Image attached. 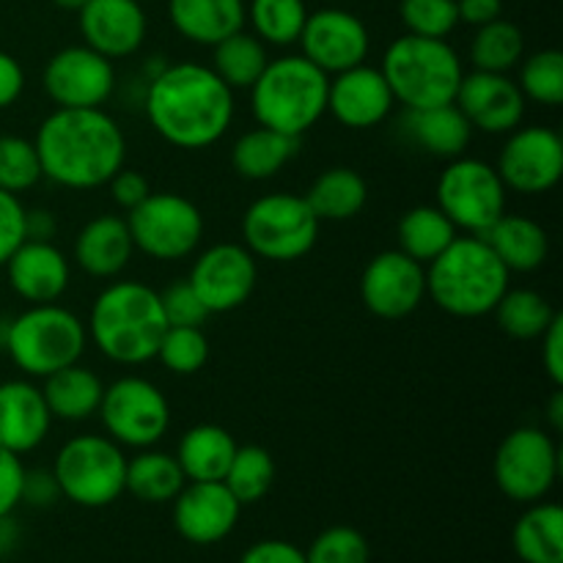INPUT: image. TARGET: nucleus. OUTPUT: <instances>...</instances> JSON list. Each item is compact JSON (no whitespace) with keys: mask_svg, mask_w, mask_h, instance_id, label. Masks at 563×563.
I'll return each instance as SVG.
<instances>
[{"mask_svg":"<svg viewBox=\"0 0 563 563\" xmlns=\"http://www.w3.org/2000/svg\"><path fill=\"white\" fill-rule=\"evenodd\" d=\"M143 113L165 143L198 152L223 141L236 104L212 66L176 60L143 82Z\"/></svg>","mask_w":563,"mask_h":563,"instance_id":"1","label":"nucleus"},{"mask_svg":"<svg viewBox=\"0 0 563 563\" xmlns=\"http://www.w3.org/2000/svg\"><path fill=\"white\" fill-rule=\"evenodd\" d=\"M42 176L66 190H97L124 168L126 137L119 121L102 108H55L38 124Z\"/></svg>","mask_w":563,"mask_h":563,"instance_id":"2","label":"nucleus"},{"mask_svg":"<svg viewBox=\"0 0 563 563\" xmlns=\"http://www.w3.org/2000/svg\"><path fill=\"white\" fill-rule=\"evenodd\" d=\"M88 341L119 366L154 361L168 322L159 291L141 280H115L104 286L88 311Z\"/></svg>","mask_w":563,"mask_h":563,"instance_id":"3","label":"nucleus"},{"mask_svg":"<svg viewBox=\"0 0 563 563\" xmlns=\"http://www.w3.org/2000/svg\"><path fill=\"white\" fill-rule=\"evenodd\" d=\"M511 273L484 236H456L427 264V295L440 311L460 319L487 317L509 289Z\"/></svg>","mask_w":563,"mask_h":563,"instance_id":"4","label":"nucleus"},{"mask_svg":"<svg viewBox=\"0 0 563 563\" xmlns=\"http://www.w3.org/2000/svg\"><path fill=\"white\" fill-rule=\"evenodd\" d=\"M328 82L330 75L306 55H280L251 86L253 119L284 135H306L328 113Z\"/></svg>","mask_w":563,"mask_h":563,"instance_id":"5","label":"nucleus"},{"mask_svg":"<svg viewBox=\"0 0 563 563\" xmlns=\"http://www.w3.org/2000/svg\"><path fill=\"white\" fill-rule=\"evenodd\" d=\"M379 71L388 80L396 104H405V110L451 104L465 77L460 53L451 47L449 38L412 33H405L385 49Z\"/></svg>","mask_w":563,"mask_h":563,"instance_id":"6","label":"nucleus"},{"mask_svg":"<svg viewBox=\"0 0 563 563\" xmlns=\"http://www.w3.org/2000/svg\"><path fill=\"white\" fill-rule=\"evenodd\" d=\"M86 346V322L58 302H44L9 319L3 350L25 377L44 379L71 363H80Z\"/></svg>","mask_w":563,"mask_h":563,"instance_id":"7","label":"nucleus"},{"mask_svg":"<svg viewBox=\"0 0 563 563\" xmlns=\"http://www.w3.org/2000/svg\"><path fill=\"white\" fill-rule=\"evenodd\" d=\"M53 473L60 498L82 509H104L124 495L126 456L108 434H77L58 449Z\"/></svg>","mask_w":563,"mask_h":563,"instance_id":"8","label":"nucleus"},{"mask_svg":"<svg viewBox=\"0 0 563 563\" xmlns=\"http://www.w3.org/2000/svg\"><path fill=\"white\" fill-rule=\"evenodd\" d=\"M319 218L297 192H269L256 198L242 214V240L256 258L297 262L319 240Z\"/></svg>","mask_w":563,"mask_h":563,"instance_id":"9","label":"nucleus"},{"mask_svg":"<svg viewBox=\"0 0 563 563\" xmlns=\"http://www.w3.org/2000/svg\"><path fill=\"white\" fill-rule=\"evenodd\" d=\"M124 220L135 251L154 262H181L203 240L201 209L179 192H148Z\"/></svg>","mask_w":563,"mask_h":563,"instance_id":"10","label":"nucleus"},{"mask_svg":"<svg viewBox=\"0 0 563 563\" xmlns=\"http://www.w3.org/2000/svg\"><path fill=\"white\" fill-rule=\"evenodd\" d=\"M509 190L500 181L495 165L476 157H454L438 179L434 207L454 223L462 234L482 236L500 214H506Z\"/></svg>","mask_w":563,"mask_h":563,"instance_id":"11","label":"nucleus"},{"mask_svg":"<svg viewBox=\"0 0 563 563\" xmlns=\"http://www.w3.org/2000/svg\"><path fill=\"white\" fill-rule=\"evenodd\" d=\"M97 416L121 449H154L168 434L170 405L163 390L146 377H119L104 385Z\"/></svg>","mask_w":563,"mask_h":563,"instance_id":"12","label":"nucleus"},{"mask_svg":"<svg viewBox=\"0 0 563 563\" xmlns=\"http://www.w3.org/2000/svg\"><path fill=\"white\" fill-rule=\"evenodd\" d=\"M561 473V454L553 432L520 427L500 440L493 476L500 493L515 504H537L550 495Z\"/></svg>","mask_w":563,"mask_h":563,"instance_id":"13","label":"nucleus"},{"mask_svg":"<svg viewBox=\"0 0 563 563\" xmlns=\"http://www.w3.org/2000/svg\"><path fill=\"white\" fill-rule=\"evenodd\" d=\"M500 181L520 196L550 192L563 176V141L550 126H517L498 154Z\"/></svg>","mask_w":563,"mask_h":563,"instance_id":"14","label":"nucleus"},{"mask_svg":"<svg viewBox=\"0 0 563 563\" xmlns=\"http://www.w3.org/2000/svg\"><path fill=\"white\" fill-rule=\"evenodd\" d=\"M42 86L55 108H102L115 91V66L88 44H71L44 64Z\"/></svg>","mask_w":563,"mask_h":563,"instance_id":"15","label":"nucleus"},{"mask_svg":"<svg viewBox=\"0 0 563 563\" xmlns=\"http://www.w3.org/2000/svg\"><path fill=\"white\" fill-rule=\"evenodd\" d=\"M187 280L209 313L236 311L256 291V256L236 242H218L192 262Z\"/></svg>","mask_w":563,"mask_h":563,"instance_id":"16","label":"nucleus"},{"mask_svg":"<svg viewBox=\"0 0 563 563\" xmlns=\"http://www.w3.org/2000/svg\"><path fill=\"white\" fill-rule=\"evenodd\" d=\"M427 297V267L407 253L383 251L361 275V300L374 317L405 319L421 308Z\"/></svg>","mask_w":563,"mask_h":563,"instance_id":"17","label":"nucleus"},{"mask_svg":"<svg viewBox=\"0 0 563 563\" xmlns=\"http://www.w3.org/2000/svg\"><path fill=\"white\" fill-rule=\"evenodd\" d=\"M297 42L302 49L300 55H306L324 75H339L352 66L366 64L368 47H372L368 27L363 25L361 16L335 9V5L308 11V20Z\"/></svg>","mask_w":563,"mask_h":563,"instance_id":"18","label":"nucleus"},{"mask_svg":"<svg viewBox=\"0 0 563 563\" xmlns=\"http://www.w3.org/2000/svg\"><path fill=\"white\" fill-rule=\"evenodd\" d=\"M467 124L487 135H509L522 124L528 99L522 97L517 80L500 71H465L454 99Z\"/></svg>","mask_w":563,"mask_h":563,"instance_id":"19","label":"nucleus"},{"mask_svg":"<svg viewBox=\"0 0 563 563\" xmlns=\"http://www.w3.org/2000/svg\"><path fill=\"white\" fill-rule=\"evenodd\" d=\"M170 504L176 533L198 548L223 542L242 515V504L223 482H187Z\"/></svg>","mask_w":563,"mask_h":563,"instance_id":"20","label":"nucleus"},{"mask_svg":"<svg viewBox=\"0 0 563 563\" xmlns=\"http://www.w3.org/2000/svg\"><path fill=\"white\" fill-rule=\"evenodd\" d=\"M396 99L379 66L357 64L328 82V113L346 130H372L394 110Z\"/></svg>","mask_w":563,"mask_h":563,"instance_id":"21","label":"nucleus"},{"mask_svg":"<svg viewBox=\"0 0 563 563\" xmlns=\"http://www.w3.org/2000/svg\"><path fill=\"white\" fill-rule=\"evenodd\" d=\"M82 44L104 58H130L146 42L148 20L137 0H88L77 11Z\"/></svg>","mask_w":563,"mask_h":563,"instance_id":"22","label":"nucleus"},{"mask_svg":"<svg viewBox=\"0 0 563 563\" xmlns=\"http://www.w3.org/2000/svg\"><path fill=\"white\" fill-rule=\"evenodd\" d=\"M3 267L11 291L31 306L58 302L71 284L69 258L53 242L25 240Z\"/></svg>","mask_w":563,"mask_h":563,"instance_id":"23","label":"nucleus"},{"mask_svg":"<svg viewBox=\"0 0 563 563\" xmlns=\"http://www.w3.org/2000/svg\"><path fill=\"white\" fill-rule=\"evenodd\" d=\"M53 416L42 388L31 379L0 383V449L22 456L47 440Z\"/></svg>","mask_w":563,"mask_h":563,"instance_id":"24","label":"nucleus"},{"mask_svg":"<svg viewBox=\"0 0 563 563\" xmlns=\"http://www.w3.org/2000/svg\"><path fill=\"white\" fill-rule=\"evenodd\" d=\"M132 253H135V245H132L130 229L119 214L91 218L77 231L75 245H71V258L77 267L91 278L102 280L124 273L126 264L132 262Z\"/></svg>","mask_w":563,"mask_h":563,"instance_id":"25","label":"nucleus"},{"mask_svg":"<svg viewBox=\"0 0 563 563\" xmlns=\"http://www.w3.org/2000/svg\"><path fill=\"white\" fill-rule=\"evenodd\" d=\"M401 130L421 152L440 159L462 157L476 132L454 102L427 110H407Z\"/></svg>","mask_w":563,"mask_h":563,"instance_id":"26","label":"nucleus"},{"mask_svg":"<svg viewBox=\"0 0 563 563\" xmlns=\"http://www.w3.org/2000/svg\"><path fill=\"white\" fill-rule=\"evenodd\" d=\"M168 16L181 38L214 47L245 27V0H168Z\"/></svg>","mask_w":563,"mask_h":563,"instance_id":"27","label":"nucleus"},{"mask_svg":"<svg viewBox=\"0 0 563 563\" xmlns=\"http://www.w3.org/2000/svg\"><path fill=\"white\" fill-rule=\"evenodd\" d=\"M482 236L509 273H533L548 262V231L526 214H500Z\"/></svg>","mask_w":563,"mask_h":563,"instance_id":"28","label":"nucleus"},{"mask_svg":"<svg viewBox=\"0 0 563 563\" xmlns=\"http://www.w3.org/2000/svg\"><path fill=\"white\" fill-rule=\"evenodd\" d=\"M236 443L229 429L218 423H198L187 429L176 445V462L187 482H223Z\"/></svg>","mask_w":563,"mask_h":563,"instance_id":"29","label":"nucleus"},{"mask_svg":"<svg viewBox=\"0 0 563 563\" xmlns=\"http://www.w3.org/2000/svg\"><path fill=\"white\" fill-rule=\"evenodd\" d=\"M42 394L49 407V416L58 418V421L80 423L97 416L104 385L93 368L71 363V366L44 377Z\"/></svg>","mask_w":563,"mask_h":563,"instance_id":"30","label":"nucleus"},{"mask_svg":"<svg viewBox=\"0 0 563 563\" xmlns=\"http://www.w3.org/2000/svg\"><path fill=\"white\" fill-rule=\"evenodd\" d=\"M511 548L522 563H563V509L559 504H528L511 531Z\"/></svg>","mask_w":563,"mask_h":563,"instance_id":"31","label":"nucleus"},{"mask_svg":"<svg viewBox=\"0 0 563 563\" xmlns=\"http://www.w3.org/2000/svg\"><path fill=\"white\" fill-rule=\"evenodd\" d=\"M297 152H300V137L256 126L236 137L234 148H231V165L242 179L264 181L273 179Z\"/></svg>","mask_w":563,"mask_h":563,"instance_id":"32","label":"nucleus"},{"mask_svg":"<svg viewBox=\"0 0 563 563\" xmlns=\"http://www.w3.org/2000/svg\"><path fill=\"white\" fill-rule=\"evenodd\" d=\"M306 201L319 218V223H324V220H333V223L352 220L355 214H361V209L368 201L366 179L355 168L335 165V168L322 170L313 179V185L306 192Z\"/></svg>","mask_w":563,"mask_h":563,"instance_id":"33","label":"nucleus"},{"mask_svg":"<svg viewBox=\"0 0 563 563\" xmlns=\"http://www.w3.org/2000/svg\"><path fill=\"white\" fill-rule=\"evenodd\" d=\"M187 484L179 462L174 454L157 449H141L132 460H126L124 493L141 504H170Z\"/></svg>","mask_w":563,"mask_h":563,"instance_id":"34","label":"nucleus"},{"mask_svg":"<svg viewBox=\"0 0 563 563\" xmlns=\"http://www.w3.org/2000/svg\"><path fill=\"white\" fill-rule=\"evenodd\" d=\"M456 236H460V231L454 229V223L438 207H432V203L407 209L399 218V225H396L399 251L416 258L423 267L429 262H434Z\"/></svg>","mask_w":563,"mask_h":563,"instance_id":"35","label":"nucleus"},{"mask_svg":"<svg viewBox=\"0 0 563 563\" xmlns=\"http://www.w3.org/2000/svg\"><path fill=\"white\" fill-rule=\"evenodd\" d=\"M267 64V44L247 33L245 27L220 38L212 47V71L231 91H251Z\"/></svg>","mask_w":563,"mask_h":563,"instance_id":"36","label":"nucleus"},{"mask_svg":"<svg viewBox=\"0 0 563 563\" xmlns=\"http://www.w3.org/2000/svg\"><path fill=\"white\" fill-rule=\"evenodd\" d=\"M493 313L498 319V328L517 341L539 339L559 317L553 302L533 289H506Z\"/></svg>","mask_w":563,"mask_h":563,"instance_id":"37","label":"nucleus"},{"mask_svg":"<svg viewBox=\"0 0 563 563\" xmlns=\"http://www.w3.org/2000/svg\"><path fill=\"white\" fill-rule=\"evenodd\" d=\"M522 55H526V36H522L520 25H515L511 20L498 16V20L476 27V36L471 42L473 69L509 75L515 66H520Z\"/></svg>","mask_w":563,"mask_h":563,"instance_id":"38","label":"nucleus"},{"mask_svg":"<svg viewBox=\"0 0 563 563\" xmlns=\"http://www.w3.org/2000/svg\"><path fill=\"white\" fill-rule=\"evenodd\" d=\"M306 20V0H251L245 3V22H251L253 36L273 47L297 44Z\"/></svg>","mask_w":563,"mask_h":563,"instance_id":"39","label":"nucleus"},{"mask_svg":"<svg viewBox=\"0 0 563 563\" xmlns=\"http://www.w3.org/2000/svg\"><path fill=\"white\" fill-rule=\"evenodd\" d=\"M223 484L242 506L258 504L275 484V460L262 445H236Z\"/></svg>","mask_w":563,"mask_h":563,"instance_id":"40","label":"nucleus"},{"mask_svg":"<svg viewBox=\"0 0 563 563\" xmlns=\"http://www.w3.org/2000/svg\"><path fill=\"white\" fill-rule=\"evenodd\" d=\"M517 86L528 102L559 108L563 102V53L539 49V53L528 55L520 66Z\"/></svg>","mask_w":563,"mask_h":563,"instance_id":"41","label":"nucleus"},{"mask_svg":"<svg viewBox=\"0 0 563 563\" xmlns=\"http://www.w3.org/2000/svg\"><path fill=\"white\" fill-rule=\"evenodd\" d=\"M42 179V165L33 141L22 135H0V190L20 196Z\"/></svg>","mask_w":563,"mask_h":563,"instance_id":"42","label":"nucleus"},{"mask_svg":"<svg viewBox=\"0 0 563 563\" xmlns=\"http://www.w3.org/2000/svg\"><path fill=\"white\" fill-rule=\"evenodd\" d=\"M157 361L170 374L190 377L198 374L209 361V339L201 328H168L159 341Z\"/></svg>","mask_w":563,"mask_h":563,"instance_id":"43","label":"nucleus"},{"mask_svg":"<svg viewBox=\"0 0 563 563\" xmlns=\"http://www.w3.org/2000/svg\"><path fill=\"white\" fill-rule=\"evenodd\" d=\"M399 16L407 33L427 38H449L460 25L456 0H401Z\"/></svg>","mask_w":563,"mask_h":563,"instance_id":"44","label":"nucleus"},{"mask_svg":"<svg viewBox=\"0 0 563 563\" xmlns=\"http://www.w3.org/2000/svg\"><path fill=\"white\" fill-rule=\"evenodd\" d=\"M306 563H372V548L357 528L333 526L313 539Z\"/></svg>","mask_w":563,"mask_h":563,"instance_id":"45","label":"nucleus"},{"mask_svg":"<svg viewBox=\"0 0 563 563\" xmlns=\"http://www.w3.org/2000/svg\"><path fill=\"white\" fill-rule=\"evenodd\" d=\"M159 302H163V313L168 328H201L207 322L209 311L190 286V280L179 278L159 291Z\"/></svg>","mask_w":563,"mask_h":563,"instance_id":"46","label":"nucleus"},{"mask_svg":"<svg viewBox=\"0 0 563 563\" xmlns=\"http://www.w3.org/2000/svg\"><path fill=\"white\" fill-rule=\"evenodd\" d=\"M25 242V203L14 192L0 190V267Z\"/></svg>","mask_w":563,"mask_h":563,"instance_id":"47","label":"nucleus"},{"mask_svg":"<svg viewBox=\"0 0 563 563\" xmlns=\"http://www.w3.org/2000/svg\"><path fill=\"white\" fill-rule=\"evenodd\" d=\"M60 498L58 482H55L53 467H36V471H27L22 476V489H20V504L31 506V509H49L55 506V500Z\"/></svg>","mask_w":563,"mask_h":563,"instance_id":"48","label":"nucleus"},{"mask_svg":"<svg viewBox=\"0 0 563 563\" xmlns=\"http://www.w3.org/2000/svg\"><path fill=\"white\" fill-rule=\"evenodd\" d=\"M108 187L113 203L124 209V212H130V209H135L141 201H146V196L152 192V185H148L146 176L135 168H126V165L110 176Z\"/></svg>","mask_w":563,"mask_h":563,"instance_id":"49","label":"nucleus"},{"mask_svg":"<svg viewBox=\"0 0 563 563\" xmlns=\"http://www.w3.org/2000/svg\"><path fill=\"white\" fill-rule=\"evenodd\" d=\"M22 476H25L22 456L0 449V517L14 515V509L20 506Z\"/></svg>","mask_w":563,"mask_h":563,"instance_id":"50","label":"nucleus"},{"mask_svg":"<svg viewBox=\"0 0 563 563\" xmlns=\"http://www.w3.org/2000/svg\"><path fill=\"white\" fill-rule=\"evenodd\" d=\"M240 563H306V550L286 539H262L242 553Z\"/></svg>","mask_w":563,"mask_h":563,"instance_id":"51","label":"nucleus"},{"mask_svg":"<svg viewBox=\"0 0 563 563\" xmlns=\"http://www.w3.org/2000/svg\"><path fill=\"white\" fill-rule=\"evenodd\" d=\"M542 341V366L548 372V377L553 379L555 388L563 385V317H559L550 322V328L539 335Z\"/></svg>","mask_w":563,"mask_h":563,"instance_id":"52","label":"nucleus"},{"mask_svg":"<svg viewBox=\"0 0 563 563\" xmlns=\"http://www.w3.org/2000/svg\"><path fill=\"white\" fill-rule=\"evenodd\" d=\"M25 91V69L11 53L0 49V110H9Z\"/></svg>","mask_w":563,"mask_h":563,"instance_id":"53","label":"nucleus"},{"mask_svg":"<svg viewBox=\"0 0 563 563\" xmlns=\"http://www.w3.org/2000/svg\"><path fill=\"white\" fill-rule=\"evenodd\" d=\"M456 14L465 25L482 27L504 14V0H456Z\"/></svg>","mask_w":563,"mask_h":563,"instance_id":"54","label":"nucleus"},{"mask_svg":"<svg viewBox=\"0 0 563 563\" xmlns=\"http://www.w3.org/2000/svg\"><path fill=\"white\" fill-rule=\"evenodd\" d=\"M58 220L49 209H25V240L53 242Z\"/></svg>","mask_w":563,"mask_h":563,"instance_id":"55","label":"nucleus"},{"mask_svg":"<svg viewBox=\"0 0 563 563\" xmlns=\"http://www.w3.org/2000/svg\"><path fill=\"white\" fill-rule=\"evenodd\" d=\"M22 542V528L20 522L14 520V515H5L0 517V561L9 559Z\"/></svg>","mask_w":563,"mask_h":563,"instance_id":"56","label":"nucleus"},{"mask_svg":"<svg viewBox=\"0 0 563 563\" xmlns=\"http://www.w3.org/2000/svg\"><path fill=\"white\" fill-rule=\"evenodd\" d=\"M548 423H550V432L559 434L563 429V390L559 388L553 394V399H550L548 405Z\"/></svg>","mask_w":563,"mask_h":563,"instance_id":"57","label":"nucleus"},{"mask_svg":"<svg viewBox=\"0 0 563 563\" xmlns=\"http://www.w3.org/2000/svg\"><path fill=\"white\" fill-rule=\"evenodd\" d=\"M49 3L58 5V9H64V11H80L88 0H49Z\"/></svg>","mask_w":563,"mask_h":563,"instance_id":"58","label":"nucleus"},{"mask_svg":"<svg viewBox=\"0 0 563 563\" xmlns=\"http://www.w3.org/2000/svg\"><path fill=\"white\" fill-rule=\"evenodd\" d=\"M5 333H9V319H0V350L5 346Z\"/></svg>","mask_w":563,"mask_h":563,"instance_id":"59","label":"nucleus"}]
</instances>
